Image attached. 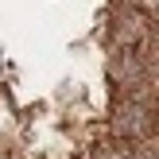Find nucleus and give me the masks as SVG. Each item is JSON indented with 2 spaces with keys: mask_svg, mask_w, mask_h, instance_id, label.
<instances>
[{
  "mask_svg": "<svg viewBox=\"0 0 159 159\" xmlns=\"http://www.w3.org/2000/svg\"><path fill=\"white\" fill-rule=\"evenodd\" d=\"M155 128H159V116L144 105V101H136V97L116 101V109H113V136L116 140L140 144V140H148Z\"/></svg>",
  "mask_w": 159,
  "mask_h": 159,
  "instance_id": "f257e3e1",
  "label": "nucleus"
},
{
  "mask_svg": "<svg viewBox=\"0 0 159 159\" xmlns=\"http://www.w3.org/2000/svg\"><path fill=\"white\" fill-rule=\"evenodd\" d=\"M93 159H144V155H136L124 140H113V144H105V148H97V155Z\"/></svg>",
  "mask_w": 159,
  "mask_h": 159,
  "instance_id": "f03ea898",
  "label": "nucleus"
},
{
  "mask_svg": "<svg viewBox=\"0 0 159 159\" xmlns=\"http://www.w3.org/2000/svg\"><path fill=\"white\" fill-rule=\"evenodd\" d=\"M144 4H148V12H152L155 20H159V0H144Z\"/></svg>",
  "mask_w": 159,
  "mask_h": 159,
  "instance_id": "7ed1b4c3",
  "label": "nucleus"
},
{
  "mask_svg": "<svg viewBox=\"0 0 159 159\" xmlns=\"http://www.w3.org/2000/svg\"><path fill=\"white\" fill-rule=\"evenodd\" d=\"M144 159H159V144H152V148H148V152H144Z\"/></svg>",
  "mask_w": 159,
  "mask_h": 159,
  "instance_id": "20e7f679",
  "label": "nucleus"
}]
</instances>
